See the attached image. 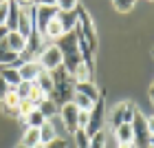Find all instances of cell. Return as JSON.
Here are the masks:
<instances>
[{"instance_id": "1", "label": "cell", "mask_w": 154, "mask_h": 148, "mask_svg": "<svg viewBox=\"0 0 154 148\" xmlns=\"http://www.w3.org/2000/svg\"><path fill=\"white\" fill-rule=\"evenodd\" d=\"M51 80H53V93L48 95V100H51L55 106H64V104H68L73 100V80L71 75L66 73L64 66L55 69V71H51Z\"/></svg>"}, {"instance_id": "2", "label": "cell", "mask_w": 154, "mask_h": 148, "mask_svg": "<svg viewBox=\"0 0 154 148\" xmlns=\"http://www.w3.org/2000/svg\"><path fill=\"white\" fill-rule=\"evenodd\" d=\"M132 144L134 148H150V130H148V117H143L141 113H134L132 119Z\"/></svg>"}, {"instance_id": "3", "label": "cell", "mask_w": 154, "mask_h": 148, "mask_svg": "<svg viewBox=\"0 0 154 148\" xmlns=\"http://www.w3.org/2000/svg\"><path fill=\"white\" fill-rule=\"evenodd\" d=\"M38 64L42 71H55V69H60L62 64H64V58H62V51L55 44H46L44 49H42V53L38 55Z\"/></svg>"}, {"instance_id": "4", "label": "cell", "mask_w": 154, "mask_h": 148, "mask_svg": "<svg viewBox=\"0 0 154 148\" xmlns=\"http://www.w3.org/2000/svg\"><path fill=\"white\" fill-rule=\"evenodd\" d=\"M57 2H38V13H35V31L44 36L48 22L57 16Z\"/></svg>"}, {"instance_id": "5", "label": "cell", "mask_w": 154, "mask_h": 148, "mask_svg": "<svg viewBox=\"0 0 154 148\" xmlns=\"http://www.w3.org/2000/svg\"><path fill=\"white\" fill-rule=\"evenodd\" d=\"M75 29L79 31L93 47L97 44V40H95V24H93V20H90V13L84 9L79 2H77V27H75Z\"/></svg>"}, {"instance_id": "6", "label": "cell", "mask_w": 154, "mask_h": 148, "mask_svg": "<svg viewBox=\"0 0 154 148\" xmlns=\"http://www.w3.org/2000/svg\"><path fill=\"white\" fill-rule=\"evenodd\" d=\"M60 119H62V124H64L66 133H73L75 135V130L79 128V108H77L73 102L64 104V106H62V117Z\"/></svg>"}, {"instance_id": "7", "label": "cell", "mask_w": 154, "mask_h": 148, "mask_svg": "<svg viewBox=\"0 0 154 148\" xmlns=\"http://www.w3.org/2000/svg\"><path fill=\"white\" fill-rule=\"evenodd\" d=\"M101 126H103V102H99V100H97V102H95V106H93V111L88 113V126H86V135L90 137V135H95V133L103 130Z\"/></svg>"}, {"instance_id": "8", "label": "cell", "mask_w": 154, "mask_h": 148, "mask_svg": "<svg viewBox=\"0 0 154 148\" xmlns=\"http://www.w3.org/2000/svg\"><path fill=\"white\" fill-rule=\"evenodd\" d=\"M5 44H7L9 51H13V53L20 55V53L26 49V38L20 36L18 31H9V33H7V38H5Z\"/></svg>"}, {"instance_id": "9", "label": "cell", "mask_w": 154, "mask_h": 148, "mask_svg": "<svg viewBox=\"0 0 154 148\" xmlns=\"http://www.w3.org/2000/svg\"><path fill=\"white\" fill-rule=\"evenodd\" d=\"M73 91H75V93H79V95H84V97H88L90 102L99 100V91H97V86L93 82H75L73 84Z\"/></svg>"}, {"instance_id": "10", "label": "cell", "mask_w": 154, "mask_h": 148, "mask_svg": "<svg viewBox=\"0 0 154 148\" xmlns=\"http://www.w3.org/2000/svg\"><path fill=\"white\" fill-rule=\"evenodd\" d=\"M18 71H20V77H22V82H35V80H38V75L42 73V69H40L38 62L33 60V62H24V64L20 66Z\"/></svg>"}, {"instance_id": "11", "label": "cell", "mask_w": 154, "mask_h": 148, "mask_svg": "<svg viewBox=\"0 0 154 148\" xmlns=\"http://www.w3.org/2000/svg\"><path fill=\"white\" fill-rule=\"evenodd\" d=\"M60 20V24L64 27V31H73L75 27H77V7H75V11H57V16H55Z\"/></svg>"}, {"instance_id": "12", "label": "cell", "mask_w": 154, "mask_h": 148, "mask_svg": "<svg viewBox=\"0 0 154 148\" xmlns=\"http://www.w3.org/2000/svg\"><path fill=\"white\" fill-rule=\"evenodd\" d=\"M60 135H57V130H55V126L51 124V119H46L44 124L40 126V144H51L53 139H57Z\"/></svg>"}, {"instance_id": "13", "label": "cell", "mask_w": 154, "mask_h": 148, "mask_svg": "<svg viewBox=\"0 0 154 148\" xmlns=\"http://www.w3.org/2000/svg\"><path fill=\"white\" fill-rule=\"evenodd\" d=\"M115 137L117 144H132V124H119L115 128Z\"/></svg>"}, {"instance_id": "14", "label": "cell", "mask_w": 154, "mask_h": 148, "mask_svg": "<svg viewBox=\"0 0 154 148\" xmlns=\"http://www.w3.org/2000/svg\"><path fill=\"white\" fill-rule=\"evenodd\" d=\"M16 62H20V55L9 51L7 44H5V40H2L0 42V66H11V64H16Z\"/></svg>"}, {"instance_id": "15", "label": "cell", "mask_w": 154, "mask_h": 148, "mask_svg": "<svg viewBox=\"0 0 154 148\" xmlns=\"http://www.w3.org/2000/svg\"><path fill=\"white\" fill-rule=\"evenodd\" d=\"M18 20H20V2H9V16H7V29L18 31Z\"/></svg>"}, {"instance_id": "16", "label": "cell", "mask_w": 154, "mask_h": 148, "mask_svg": "<svg viewBox=\"0 0 154 148\" xmlns=\"http://www.w3.org/2000/svg\"><path fill=\"white\" fill-rule=\"evenodd\" d=\"M64 33H66V31H64V27L60 24V20H57V18H53L51 22H48V27H46V31H44V36H42V38H44V40H46V38L60 40L62 36H64Z\"/></svg>"}, {"instance_id": "17", "label": "cell", "mask_w": 154, "mask_h": 148, "mask_svg": "<svg viewBox=\"0 0 154 148\" xmlns=\"http://www.w3.org/2000/svg\"><path fill=\"white\" fill-rule=\"evenodd\" d=\"M35 84H38V88H40L46 97L53 93V80H51V73H48V71H42V73L38 75Z\"/></svg>"}, {"instance_id": "18", "label": "cell", "mask_w": 154, "mask_h": 148, "mask_svg": "<svg viewBox=\"0 0 154 148\" xmlns=\"http://www.w3.org/2000/svg\"><path fill=\"white\" fill-rule=\"evenodd\" d=\"M90 77H93V69H88V66L82 62V64L75 69V73L71 75V80H73V84H75V82H93Z\"/></svg>"}, {"instance_id": "19", "label": "cell", "mask_w": 154, "mask_h": 148, "mask_svg": "<svg viewBox=\"0 0 154 148\" xmlns=\"http://www.w3.org/2000/svg\"><path fill=\"white\" fill-rule=\"evenodd\" d=\"M38 144H40V128H26L24 137H22V146L35 148Z\"/></svg>"}, {"instance_id": "20", "label": "cell", "mask_w": 154, "mask_h": 148, "mask_svg": "<svg viewBox=\"0 0 154 148\" xmlns=\"http://www.w3.org/2000/svg\"><path fill=\"white\" fill-rule=\"evenodd\" d=\"M73 104L79 111H86V113H90L93 111V106H95V102H90L88 97H84V95H79V93H73V100H71Z\"/></svg>"}, {"instance_id": "21", "label": "cell", "mask_w": 154, "mask_h": 148, "mask_svg": "<svg viewBox=\"0 0 154 148\" xmlns=\"http://www.w3.org/2000/svg\"><path fill=\"white\" fill-rule=\"evenodd\" d=\"M24 122H26V126H29V128H40V126L46 122V117L42 115V113H40L38 108H33V113L24 119Z\"/></svg>"}, {"instance_id": "22", "label": "cell", "mask_w": 154, "mask_h": 148, "mask_svg": "<svg viewBox=\"0 0 154 148\" xmlns=\"http://www.w3.org/2000/svg\"><path fill=\"white\" fill-rule=\"evenodd\" d=\"M38 111H40V113H42V115H44L46 119H51V117L55 115V113H57V106H55V104H53V102L46 97V100H42V102H40Z\"/></svg>"}, {"instance_id": "23", "label": "cell", "mask_w": 154, "mask_h": 148, "mask_svg": "<svg viewBox=\"0 0 154 148\" xmlns=\"http://www.w3.org/2000/svg\"><path fill=\"white\" fill-rule=\"evenodd\" d=\"M33 104H31V100H20V104H18V117H22V119H26L33 113Z\"/></svg>"}, {"instance_id": "24", "label": "cell", "mask_w": 154, "mask_h": 148, "mask_svg": "<svg viewBox=\"0 0 154 148\" xmlns=\"http://www.w3.org/2000/svg\"><path fill=\"white\" fill-rule=\"evenodd\" d=\"M73 137H75V144H77V148H88V146H90V137L86 135V130L77 128Z\"/></svg>"}, {"instance_id": "25", "label": "cell", "mask_w": 154, "mask_h": 148, "mask_svg": "<svg viewBox=\"0 0 154 148\" xmlns=\"http://www.w3.org/2000/svg\"><path fill=\"white\" fill-rule=\"evenodd\" d=\"M103 146H106V135H103V130L90 135V146L88 148H103Z\"/></svg>"}, {"instance_id": "26", "label": "cell", "mask_w": 154, "mask_h": 148, "mask_svg": "<svg viewBox=\"0 0 154 148\" xmlns=\"http://www.w3.org/2000/svg\"><path fill=\"white\" fill-rule=\"evenodd\" d=\"M16 93H18L20 100H29V95H31V82H20L18 88H16Z\"/></svg>"}, {"instance_id": "27", "label": "cell", "mask_w": 154, "mask_h": 148, "mask_svg": "<svg viewBox=\"0 0 154 148\" xmlns=\"http://www.w3.org/2000/svg\"><path fill=\"white\" fill-rule=\"evenodd\" d=\"M112 7H115L117 11H121V13H128V11H132L134 2H132V0H115Z\"/></svg>"}, {"instance_id": "28", "label": "cell", "mask_w": 154, "mask_h": 148, "mask_svg": "<svg viewBox=\"0 0 154 148\" xmlns=\"http://www.w3.org/2000/svg\"><path fill=\"white\" fill-rule=\"evenodd\" d=\"M119 124H123V104H119L112 111V128H117Z\"/></svg>"}, {"instance_id": "29", "label": "cell", "mask_w": 154, "mask_h": 148, "mask_svg": "<svg viewBox=\"0 0 154 148\" xmlns=\"http://www.w3.org/2000/svg\"><path fill=\"white\" fill-rule=\"evenodd\" d=\"M134 106H132V104H123V122L125 124H130L132 119H134Z\"/></svg>"}, {"instance_id": "30", "label": "cell", "mask_w": 154, "mask_h": 148, "mask_svg": "<svg viewBox=\"0 0 154 148\" xmlns=\"http://www.w3.org/2000/svg\"><path fill=\"white\" fill-rule=\"evenodd\" d=\"M75 7H77L75 0H62V2H57L60 11H75Z\"/></svg>"}, {"instance_id": "31", "label": "cell", "mask_w": 154, "mask_h": 148, "mask_svg": "<svg viewBox=\"0 0 154 148\" xmlns=\"http://www.w3.org/2000/svg\"><path fill=\"white\" fill-rule=\"evenodd\" d=\"M7 16H9V2H0V27L7 24Z\"/></svg>"}, {"instance_id": "32", "label": "cell", "mask_w": 154, "mask_h": 148, "mask_svg": "<svg viewBox=\"0 0 154 148\" xmlns=\"http://www.w3.org/2000/svg\"><path fill=\"white\" fill-rule=\"evenodd\" d=\"M46 148H68V144H66L64 137H57V139H53L51 144H46Z\"/></svg>"}, {"instance_id": "33", "label": "cell", "mask_w": 154, "mask_h": 148, "mask_svg": "<svg viewBox=\"0 0 154 148\" xmlns=\"http://www.w3.org/2000/svg\"><path fill=\"white\" fill-rule=\"evenodd\" d=\"M9 93V86H7V82L2 80V77H0V102L5 100V95Z\"/></svg>"}, {"instance_id": "34", "label": "cell", "mask_w": 154, "mask_h": 148, "mask_svg": "<svg viewBox=\"0 0 154 148\" xmlns=\"http://www.w3.org/2000/svg\"><path fill=\"white\" fill-rule=\"evenodd\" d=\"M148 130H150V135H154V115L148 119Z\"/></svg>"}, {"instance_id": "35", "label": "cell", "mask_w": 154, "mask_h": 148, "mask_svg": "<svg viewBox=\"0 0 154 148\" xmlns=\"http://www.w3.org/2000/svg\"><path fill=\"white\" fill-rule=\"evenodd\" d=\"M117 148H134V144H117Z\"/></svg>"}, {"instance_id": "36", "label": "cell", "mask_w": 154, "mask_h": 148, "mask_svg": "<svg viewBox=\"0 0 154 148\" xmlns=\"http://www.w3.org/2000/svg\"><path fill=\"white\" fill-rule=\"evenodd\" d=\"M150 97H152V104H154V84L150 86Z\"/></svg>"}, {"instance_id": "37", "label": "cell", "mask_w": 154, "mask_h": 148, "mask_svg": "<svg viewBox=\"0 0 154 148\" xmlns=\"http://www.w3.org/2000/svg\"><path fill=\"white\" fill-rule=\"evenodd\" d=\"M150 146L154 148V135H150Z\"/></svg>"}, {"instance_id": "38", "label": "cell", "mask_w": 154, "mask_h": 148, "mask_svg": "<svg viewBox=\"0 0 154 148\" xmlns=\"http://www.w3.org/2000/svg\"><path fill=\"white\" fill-rule=\"evenodd\" d=\"M35 148H46V146H44V144H38V146H35Z\"/></svg>"}, {"instance_id": "39", "label": "cell", "mask_w": 154, "mask_h": 148, "mask_svg": "<svg viewBox=\"0 0 154 148\" xmlns=\"http://www.w3.org/2000/svg\"><path fill=\"white\" fill-rule=\"evenodd\" d=\"M16 148H26V146H22V144H20V146H16Z\"/></svg>"}, {"instance_id": "40", "label": "cell", "mask_w": 154, "mask_h": 148, "mask_svg": "<svg viewBox=\"0 0 154 148\" xmlns=\"http://www.w3.org/2000/svg\"><path fill=\"white\" fill-rule=\"evenodd\" d=\"M152 53H154V49H152Z\"/></svg>"}, {"instance_id": "41", "label": "cell", "mask_w": 154, "mask_h": 148, "mask_svg": "<svg viewBox=\"0 0 154 148\" xmlns=\"http://www.w3.org/2000/svg\"><path fill=\"white\" fill-rule=\"evenodd\" d=\"M150 148H152V146H150Z\"/></svg>"}]
</instances>
